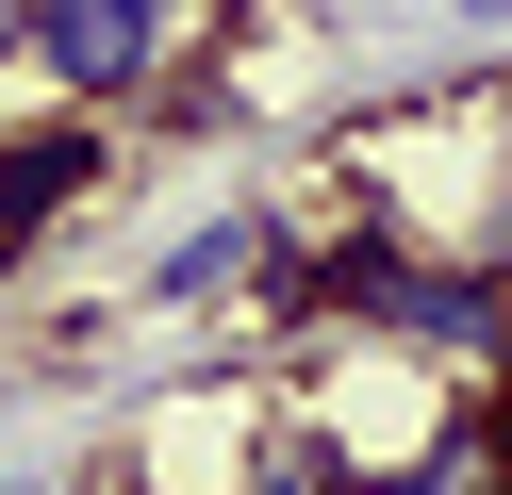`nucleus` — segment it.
I'll return each instance as SVG.
<instances>
[{
	"instance_id": "obj_1",
	"label": "nucleus",
	"mask_w": 512,
	"mask_h": 495,
	"mask_svg": "<svg viewBox=\"0 0 512 495\" xmlns=\"http://www.w3.org/2000/svg\"><path fill=\"white\" fill-rule=\"evenodd\" d=\"M34 66L83 99V116H116V99H166L182 17L166 0H34Z\"/></svg>"
},
{
	"instance_id": "obj_2",
	"label": "nucleus",
	"mask_w": 512,
	"mask_h": 495,
	"mask_svg": "<svg viewBox=\"0 0 512 495\" xmlns=\"http://www.w3.org/2000/svg\"><path fill=\"white\" fill-rule=\"evenodd\" d=\"M100 165H116L100 116H50V132H17V149H0V281L50 248V215H67V198H100Z\"/></svg>"
},
{
	"instance_id": "obj_3",
	"label": "nucleus",
	"mask_w": 512,
	"mask_h": 495,
	"mask_svg": "<svg viewBox=\"0 0 512 495\" xmlns=\"http://www.w3.org/2000/svg\"><path fill=\"white\" fill-rule=\"evenodd\" d=\"M265 264H281V215H248V198H232V215H199L166 264H149V297H166V314H199V297H248Z\"/></svg>"
},
{
	"instance_id": "obj_4",
	"label": "nucleus",
	"mask_w": 512,
	"mask_h": 495,
	"mask_svg": "<svg viewBox=\"0 0 512 495\" xmlns=\"http://www.w3.org/2000/svg\"><path fill=\"white\" fill-rule=\"evenodd\" d=\"M364 495H512V479H496V446H479V413H446L430 446H413V462H380Z\"/></svg>"
},
{
	"instance_id": "obj_5",
	"label": "nucleus",
	"mask_w": 512,
	"mask_h": 495,
	"mask_svg": "<svg viewBox=\"0 0 512 495\" xmlns=\"http://www.w3.org/2000/svg\"><path fill=\"white\" fill-rule=\"evenodd\" d=\"M232 495H364V462L331 446V429H265V446H248V479Z\"/></svg>"
},
{
	"instance_id": "obj_6",
	"label": "nucleus",
	"mask_w": 512,
	"mask_h": 495,
	"mask_svg": "<svg viewBox=\"0 0 512 495\" xmlns=\"http://www.w3.org/2000/svg\"><path fill=\"white\" fill-rule=\"evenodd\" d=\"M0 50H34V0H0Z\"/></svg>"
},
{
	"instance_id": "obj_7",
	"label": "nucleus",
	"mask_w": 512,
	"mask_h": 495,
	"mask_svg": "<svg viewBox=\"0 0 512 495\" xmlns=\"http://www.w3.org/2000/svg\"><path fill=\"white\" fill-rule=\"evenodd\" d=\"M463 33H512V0H463Z\"/></svg>"
},
{
	"instance_id": "obj_8",
	"label": "nucleus",
	"mask_w": 512,
	"mask_h": 495,
	"mask_svg": "<svg viewBox=\"0 0 512 495\" xmlns=\"http://www.w3.org/2000/svg\"><path fill=\"white\" fill-rule=\"evenodd\" d=\"M0 495H50V479H0Z\"/></svg>"
}]
</instances>
